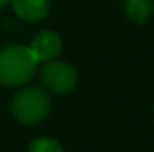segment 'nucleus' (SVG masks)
<instances>
[{"label":"nucleus","mask_w":154,"mask_h":152,"mask_svg":"<svg viewBox=\"0 0 154 152\" xmlns=\"http://www.w3.org/2000/svg\"><path fill=\"white\" fill-rule=\"evenodd\" d=\"M38 59L29 47L11 45L0 50V84L14 88L27 84L38 70Z\"/></svg>","instance_id":"nucleus-1"},{"label":"nucleus","mask_w":154,"mask_h":152,"mask_svg":"<svg viewBox=\"0 0 154 152\" xmlns=\"http://www.w3.org/2000/svg\"><path fill=\"white\" fill-rule=\"evenodd\" d=\"M13 114L22 123H38L50 111V99L38 86L22 88L13 99Z\"/></svg>","instance_id":"nucleus-2"},{"label":"nucleus","mask_w":154,"mask_h":152,"mask_svg":"<svg viewBox=\"0 0 154 152\" xmlns=\"http://www.w3.org/2000/svg\"><path fill=\"white\" fill-rule=\"evenodd\" d=\"M41 82L47 90H50L52 93L57 95H65L70 93L75 88L77 82V74L72 65L63 63V61H48L43 68H41Z\"/></svg>","instance_id":"nucleus-3"},{"label":"nucleus","mask_w":154,"mask_h":152,"mask_svg":"<svg viewBox=\"0 0 154 152\" xmlns=\"http://www.w3.org/2000/svg\"><path fill=\"white\" fill-rule=\"evenodd\" d=\"M61 47H63L61 38L54 31H41L38 36L32 39L29 48L32 50V54L36 56L38 61L48 63V61H52V59H56L59 56Z\"/></svg>","instance_id":"nucleus-4"},{"label":"nucleus","mask_w":154,"mask_h":152,"mask_svg":"<svg viewBox=\"0 0 154 152\" xmlns=\"http://www.w3.org/2000/svg\"><path fill=\"white\" fill-rule=\"evenodd\" d=\"M11 2L14 13L27 22H39L50 11L48 0H11Z\"/></svg>","instance_id":"nucleus-5"},{"label":"nucleus","mask_w":154,"mask_h":152,"mask_svg":"<svg viewBox=\"0 0 154 152\" xmlns=\"http://www.w3.org/2000/svg\"><path fill=\"white\" fill-rule=\"evenodd\" d=\"M124 9L131 22L145 23L154 11V2L152 0H125Z\"/></svg>","instance_id":"nucleus-6"},{"label":"nucleus","mask_w":154,"mask_h":152,"mask_svg":"<svg viewBox=\"0 0 154 152\" xmlns=\"http://www.w3.org/2000/svg\"><path fill=\"white\" fill-rule=\"evenodd\" d=\"M29 152H63L61 145L52 140V138H36L31 147H29Z\"/></svg>","instance_id":"nucleus-7"},{"label":"nucleus","mask_w":154,"mask_h":152,"mask_svg":"<svg viewBox=\"0 0 154 152\" xmlns=\"http://www.w3.org/2000/svg\"><path fill=\"white\" fill-rule=\"evenodd\" d=\"M9 2H11V0H0V9H2V7H5Z\"/></svg>","instance_id":"nucleus-8"}]
</instances>
